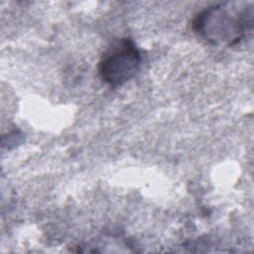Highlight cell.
Returning a JSON list of instances; mask_svg holds the SVG:
<instances>
[{
  "label": "cell",
  "instance_id": "1",
  "mask_svg": "<svg viewBox=\"0 0 254 254\" xmlns=\"http://www.w3.org/2000/svg\"><path fill=\"white\" fill-rule=\"evenodd\" d=\"M253 25L252 2H223L198 12L191 21V30L207 44L234 47L252 34Z\"/></svg>",
  "mask_w": 254,
  "mask_h": 254
},
{
  "label": "cell",
  "instance_id": "2",
  "mask_svg": "<svg viewBox=\"0 0 254 254\" xmlns=\"http://www.w3.org/2000/svg\"><path fill=\"white\" fill-rule=\"evenodd\" d=\"M142 62L140 50L130 38L118 39L104 52L98 63L101 79L112 87H117L138 72Z\"/></svg>",
  "mask_w": 254,
  "mask_h": 254
}]
</instances>
